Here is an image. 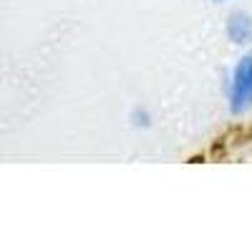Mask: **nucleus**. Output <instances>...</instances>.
I'll list each match as a JSON object with an SVG mask.
<instances>
[{
  "mask_svg": "<svg viewBox=\"0 0 252 252\" xmlns=\"http://www.w3.org/2000/svg\"><path fill=\"white\" fill-rule=\"evenodd\" d=\"M224 96L232 116L252 111V51L242 53L224 81Z\"/></svg>",
  "mask_w": 252,
  "mask_h": 252,
  "instance_id": "1",
  "label": "nucleus"
},
{
  "mask_svg": "<svg viewBox=\"0 0 252 252\" xmlns=\"http://www.w3.org/2000/svg\"><path fill=\"white\" fill-rule=\"evenodd\" d=\"M224 35L232 46L247 48L252 46V15L247 10H232L224 20Z\"/></svg>",
  "mask_w": 252,
  "mask_h": 252,
  "instance_id": "2",
  "label": "nucleus"
},
{
  "mask_svg": "<svg viewBox=\"0 0 252 252\" xmlns=\"http://www.w3.org/2000/svg\"><path fill=\"white\" fill-rule=\"evenodd\" d=\"M129 121H131L134 129H149L152 126V114H149L146 106H134L131 114H129Z\"/></svg>",
  "mask_w": 252,
  "mask_h": 252,
  "instance_id": "3",
  "label": "nucleus"
},
{
  "mask_svg": "<svg viewBox=\"0 0 252 252\" xmlns=\"http://www.w3.org/2000/svg\"><path fill=\"white\" fill-rule=\"evenodd\" d=\"M212 3H227V0H212Z\"/></svg>",
  "mask_w": 252,
  "mask_h": 252,
  "instance_id": "4",
  "label": "nucleus"
}]
</instances>
